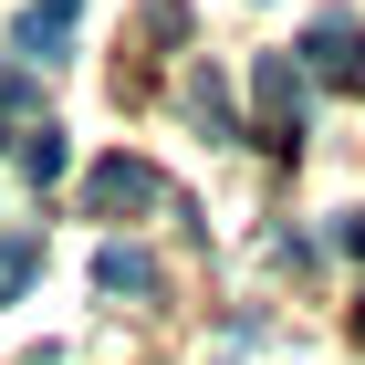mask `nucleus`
<instances>
[{"label":"nucleus","mask_w":365,"mask_h":365,"mask_svg":"<svg viewBox=\"0 0 365 365\" xmlns=\"http://www.w3.org/2000/svg\"><path fill=\"white\" fill-rule=\"evenodd\" d=\"M292 136H303V63L272 53L261 63V146H292Z\"/></svg>","instance_id":"f03ea898"},{"label":"nucleus","mask_w":365,"mask_h":365,"mask_svg":"<svg viewBox=\"0 0 365 365\" xmlns=\"http://www.w3.org/2000/svg\"><path fill=\"white\" fill-rule=\"evenodd\" d=\"M63 168H73V146H63V125H31V136H21V178H31V188H53Z\"/></svg>","instance_id":"39448f33"},{"label":"nucleus","mask_w":365,"mask_h":365,"mask_svg":"<svg viewBox=\"0 0 365 365\" xmlns=\"http://www.w3.org/2000/svg\"><path fill=\"white\" fill-rule=\"evenodd\" d=\"M11 105H31V84H21V73H0V115H11Z\"/></svg>","instance_id":"9d476101"},{"label":"nucleus","mask_w":365,"mask_h":365,"mask_svg":"<svg viewBox=\"0 0 365 365\" xmlns=\"http://www.w3.org/2000/svg\"><path fill=\"white\" fill-rule=\"evenodd\" d=\"M94 282H105V292H157V261H146L136 240H105V251H94Z\"/></svg>","instance_id":"20e7f679"},{"label":"nucleus","mask_w":365,"mask_h":365,"mask_svg":"<svg viewBox=\"0 0 365 365\" xmlns=\"http://www.w3.org/2000/svg\"><path fill=\"white\" fill-rule=\"evenodd\" d=\"M303 84H334V94H365V31L344 21V11H324V21L303 31Z\"/></svg>","instance_id":"f257e3e1"},{"label":"nucleus","mask_w":365,"mask_h":365,"mask_svg":"<svg viewBox=\"0 0 365 365\" xmlns=\"http://www.w3.org/2000/svg\"><path fill=\"white\" fill-rule=\"evenodd\" d=\"M334 251H355V261H365V209H344V220H334Z\"/></svg>","instance_id":"1a4fd4ad"},{"label":"nucleus","mask_w":365,"mask_h":365,"mask_svg":"<svg viewBox=\"0 0 365 365\" xmlns=\"http://www.w3.org/2000/svg\"><path fill=\"white\" fill-rule=\"evenodd\" d=\"M31 272H42V240H31V230H11V240H0V303H11Z\"/></svg>","instance_id":"423d86ee"},{"label":"nucleus","mask_w":365,"mask_h":365,"mask_svg":"<svg viewBox=\"0 0 365 365\" xmlns=\"http://www.w3.org/2000/svg\"><path fill=\"white\" fill-rule=\"evenodd\" d=\"M73 11H84V0H31L21 21H42V31H73Z\"/></svg>","instance_id":"6e6552de"},{"label":"nucleus","mask_w":365,"mask_h":365,"mask_svg":"<svg viewBox=\"0 0 365 365\" xmlns=\"http://www.w3.org/2000/svg\"><path fill=\"white\" fill-rule=\"evenodd\" d=\"M84 198H94V209H157V198H168V178L146 168V157H105V168L84 178Z\"/></svg>","instance_id":"7ed1b4c3"},{"label":"nucleus","mask_w":365,"mask_h":365,"mask_svg":"<svg viewBox=\"0 0 365 365\" xmlns=\"http://www.w3.org/2000/svg\"><path fill=\"white\" fill-rule=\"evenodd\" d=\"M188 105H198V125H209V136H230V125H240V115H230V94H220V73H188Z\"/></svg>","instance_id":"0eeeda50"},{"label":"nucleus","mask_w":365,"mask_h":365,"mask_svg":"<svg viewBox=\"0 0 365 365\" xmlns=\"http://www.w3.org/2000/svg\"><path fill=\"white\" fill-rule=\"evenodd\" d=\"M355 334H365V303H355Z\"/></svg>","instance_id":"9b49d317"}]
</instances>
